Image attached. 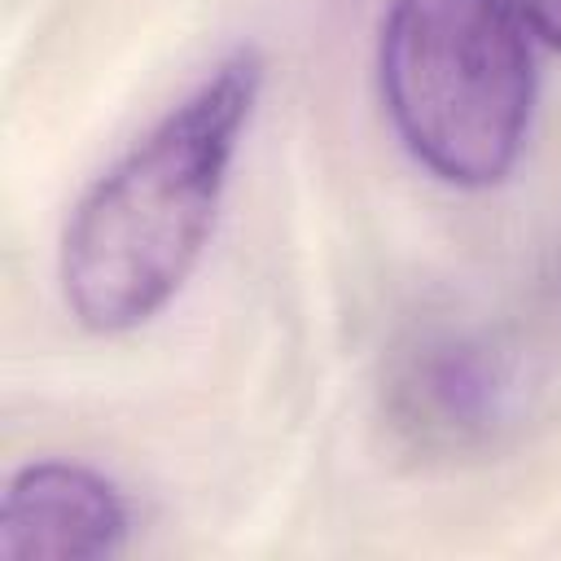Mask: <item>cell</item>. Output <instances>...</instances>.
<instances>
[{
    "label": "cell",
    "mask_w": 561,
    "mask_h": 561,
    "mask_svg": "<svg viewBox=\"0 0 561 561\" xmlns=\"http://www.w3.org/2000/svg\"><path fill=\"white\" fill-rule=\"evenodd\" d=\"M259 88L263 57L232 48L79 197L61 232L57 276L83 329L127 333L180 294L215 232Z\"/></svg>",
    "instance_id": "obj_1"
},
{
    "label": "cell",
    "mask_w": 561,
    "mask_h": 561,
    "mask_svg": "<svg viewBox=\"0 0 561 561\" xmlns=\"http://www.w3.org/2000/svg\"><path fill=\"white\" fill-rule=\"evenodd\" d=\"M377 83L399 140L425 171L456 188H491L530 131V31L508 0H390Z\"/></svg>",
    "instance_id": "obj_2"
},
{
    "label": "cell",
    "mask_w": 561,
    "mask_h": 561,
    "mask_svg": "<svg viewBox=\"0 0 561 561\" xmlns=\"http://www.w3.org/2000/svg\"><path fill=\"white\" fill-rule=\"evenodd\" d=\"M127 504L114 482L83 465L39 460L13 473L0 504V557L92 561L127 543Z\"/></svg>",
    "instance_id": "obj_3"
},
{
    "label": "cell",
    "mask_w": 561,
    "mask_h": 561,
    "mask_svg": "<svg viewBox=\"0 0 561 561\" xmlns=\"http://www.w3.org/2000/svg\"><path fill=\"white\" fill-rule=\"evenodd\" d=\"M508 4L535 39H543L548 48H561V0H508Z\"/></svg>",
    "instance_id": "obj_4"
}]
</instances>
